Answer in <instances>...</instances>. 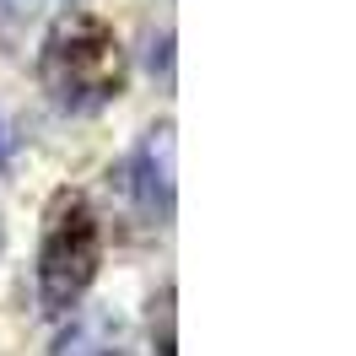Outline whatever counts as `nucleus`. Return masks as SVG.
<instances>
[{"mask_svg": "<svg viewBox=\"0 0 356 356\" xmlns=\"http://www.w3.org/2000/svg\"><path fill=\"white\" fill-rule=\"evenodd\" d=\"M38 81L65 113H97L124 92V49L113 27L92 11H65L54 17L38 49Z\"/></svg>", "mask_w": 356, "mask_h": 356, "instance_id": "nucleus-1", "label": "nucleus"}, {"mask_svg": "<svg viewBox=\"0 0 356 356\" xmlns=\"http://www.w3.org/2000/svg\"><path fill=\"white\" fill-rule=\"evenodd\" d=\"M152 346L156 356H178L173 351V286H162L152 302Z\"/></svg>", "mask_w": 356, "mask_h": 356, "instance_id": "nucleus-5", "label": "nucleus"}, {"mask_svg": "<svg viewBox=\"0 0 356 356\" xmlns=\"http://www.w3.org/2000/svg\"><path fill=\"white\" fill-rule=\"evenodd\" d=\"M130 184H135V200L146 216H173V124H152L146 140L135 146L130 162Z\"/></svg>", "mask_w": 356, "mask_h": 356, "instance_id": "nucleus-3", "label": "nucleus"}, {"mask_svg": "<svg viewBox=\"0 0 356 356\" xmlns=\"http://www.w3.org/2000/svg\"><path fill=\"white\" fill-rule=\"evenodd\" d=\"M124 351V318L113 308H81L54 334L49 356H119Z\"/></svg>", "mask_w": 356, "mask_h": 356, "instance_id": "nucleus-4", "label": "nucleus"}, {"mask_svg": "<svg viewBox=\"0 0 356 356\" xmlns=\"http://www.w3.org/2000/svg\"><path fill=\"white\" fill-rule=\"evenodd\" d=\"M97 265H103V232H97L87 195L60 189L44 211V243H38V302H44V313L65 318L97 281Z\"/></svg>", "mask_w": 356, "mask_h": 356, "instance_id": "nucleus-2", "label": "nucleus"}, {"mask_svg": "<svg viewBox=\"0 0 356 356\" xmlns=\"http://www.w3.org/2000/svg\"><path fill=\"white\" fill-rule=\"evenodd\" d=\"M11 146H17V135H11V124H6V113H0V162L11 156Z\"/></svg>", "mask_w": 356, "mask_h": 356, "instance_id": "nucleus-6", "label": "nucleus"}]
</instances>
